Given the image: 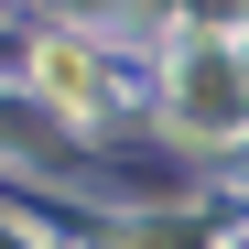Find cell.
<instances>
[{"label": "cell", "mask_w": 249, "mask_h": 249, "mask_svg": "<svg viewBox=\"0 0 249 249\" xmlns=\"http://www.w3.org/2000/svg\"><path fill=\"white\" fill-rule=\"evenodd\" d=\"M174 119H184L195 141H228V130H238V76H228V54H217V44L195 54V76H184V108H174Z\"/></svg>", "instance_id": "1"}, {"label": "cell", "mask_w": 249, "mask_h": 249, "mask_svg": "<svg viewBox=\"0 0 249 249\" xmlns=\"http://www.w3.org/2000/svg\"><path fill=\"white\" fill-rule=\"evenodd\" d=\"M33 87L54 108H98V54L76 44V33H44V44H33Z\"/></svg>", "instance_id": "2"}]
</instances>
